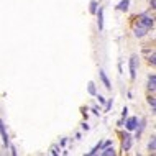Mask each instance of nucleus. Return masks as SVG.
<instances>
[{
  "label": "nucleus",
  "mask_w": 156,
  "mask_h": 156,
  "mask_svg": "<svg viewBox=\"0 0 156 156\" xmlns=\"http://www.w3.org/2000/svg\"><path fill=\"white\" fill-rule=\"evenodd\" d=\"M151 8H156V0H151Z\"/></svg>",
  "instance_id": "nucleus-22"
},
{
  "label": "nucleus",
  "mask_w": 156,
  "mask_h": 156,
  "mask_svg": "<svg viewBox=\"0 0 156 156\" xmlns=\"http://www.w3.org/2000/svg\"><path fill=\"white\" fill-rule=\"evenodd\" d=\"M148 89H150L151 92L156 89V76H154V74H151L150 79H148Z\"/></svg>",
  "instance_id": "nucleus-8"
},
{
  "label": "nucleus",
  "mask_w": 156,
  "mask_h": 156,
  "mask_svg": "<svg viewBox=\"0 0 156 156\" xmlns=\"http://www.w3.org/2000/svg\"><path fill=\"white\" fill-rule=\"evenodd\" d=\"M99 76H100V79H102V82H104L105 89H108V90H110V89H112V84H110V81H108L107 74H105L104 71H99Z\"/></svg>",
  "instance_id": "nucleus-6"
},
{
  "label": "nucleus",
  "mask_w": 156,
  "mask_h": 156,
  "mask_svg": "<svg viewBox=\"0 0 156 156\" xmlns=\"http://www.w3.org/2000/svg\"><path fill=\"white\" fill-rule=\"evenodd\" d=\"M89 94L90 95H95L97 94V89H95V84L94 82H89Z\"/></svg>",
  "instance_id": "nucleus-12"
},
{
  "label": "nucleus",
  "mask_w": 156,
  "mask_h": 156,
  "mask_svg": "<svg viewBox=\"0 0 156 156\" xmlns=\"http://www.w3.org/2000/svg\"><path fill=\"white\" fill-rule=\"evenodd\" d=\"M102 154H104V156L115 154V150H113V148H110V146H105V148H104V151H102Z\"/></svg>",
  "instance_id": "nucleus-10"
},
{
  "label": "nucleus",
  "mask_w": 156,
  "mask_h": 156,
  "mask_svg": "<svg viewBox=\"0 0 156 156\" xmlns=\"http://www.w3.org/2000/svg\"><path fill=\"white\" fill-rule=\"evenodd\" d=\"M99 151H100V145H97V146H94V150H92V151H89V154H90V156H92V154H97Z\"/></svg>",
  "instance_id": "nucleus-14"
},
{
  "label": "nucleus",
  "mask_w": 156,
  "mask_h": 156,
  "mask_svg": "<svg viewBox=\"0 0 156 156\" xmlns=\"http://www.w3.org/2000/svg\"><path fill=\"white\" fill-rule=\"evenodd\" d=\"M148 104L151 105V108L154 110V97H148Z\"/></svg>",
  "instance_id": "nucleus-15"
},
{
  "label": "nucleus",
  "mask_w": 156,
  "mask_h": 156,
  "mask_svg": "<svg viewBox=\"0 0 156 156\" xmlns=\"http://www.w3.org/2000/svg\"><path fill=\"white\" fill-rule=\"evenodd\" d=\"M51 153L56 156V154H59V151H58V148H53V150H51Z\"/></svg>",
  "instance_id": "nucleus-20"
},
{
  "label": "nucleus",
  "mask_w": 156,
  "mask_h": 156,
  "mask_svg": "<svg viewBox=\"0 0 156 156\" xmlns=\"http://www.w3.org/2000/svg\"><path fill=\"white\" fill-rule=\"evenodd\" d=\"M153 25H154V18H153V16L143 15L141 18H140V22H138V27L135 28V36H138V38L145 36L146 33L153 28Z\"/></svg>",
  "instance_id": "nucleus-1"
},
{
  "label": "nucleus",
  "mask_w": 156,
  "mask_h": 156,
  "mask_svg": "<svg viewBox=\"0 0 156 156\" xmlns=\"http://www.w3.org/2000/svg\"><path fill=\"white\" fill-rule=\"evenodd\" d=\"M92 112H94L95 115H99V110H97V107H92Z\"/></svg>",
  "instance_id": "nucleus-21"
},
{
  "label": "nucleus",
  "mask_w": 156,
  "mask_h": 156,
  "mask_svg": "<svg viewBox=\"0 0 156 156\" xmlns=\"http://www.w3.org/2000/svg\"><path fill=\"white\" fill-rule=\"evenodd\" d=\"M148 148H150L151 151H154V150H156V143H154V136H151V141H150Z\"/></svg>",
  "instance_id": "nucleus-13"
},
{
  "label": "nucleus",
  "mask_w": 156,
  "mask_h": 156,
  "mask_svg": "<svg viewBox=\"0 0 156 156\" xmlns=\"http://www.w3.org/2000/svg\"><path fill=\"white\" fill-rule=\"evenodd\" d=\"M0 135H2V138H3V145H5V146H10V141H8V135H7L5 125H3L2 120H0Z\"/></svg>",
  "instance_id": "nucleus-3"
},
{
  "label": "nucleus",
  "mask_w": 156,
  "mask_h": 156,
  "mask_svg": "<svg viewBox=\"0 0 156 156\" xmlns=\"http://www.w3.org/2000/svg\"><path fill=\"white\" fill-rule=\"evenodd\" d=\"M148 61H150V64H153V66H154V62H156V61H154V53L150 56V59H148Z\"/></svg>",
  "instance_id": "nucleus-18"
},
{
  "label": "nucleus",
  "mask_w": 156,
  "mask_h": 156,
  "mask_svg": "<svg viewBox=\"0 0 156 156\" xmlns=\"http://www.w3.org/2000/svg\"><path fill=\"white\" fill-rule=\"evenodd\" d=\"M136 123H138V119L136 117H132V119H128L126 120V130L128 132H133V130H136Z\"/></svg>",
  "instance_id": "nucleus-5"
},
{
  "label": "nucleus",
  "mask_w": 156,
  "mask_h": 156,
  "mask_svg": "<svg viewBox=\"0 0 156 156\" xmlns=\"http://www.w3.org/2000/svg\"><path fill=\"white\" fill-rule=\"evenodd\" d=\"M128 5H130V0H122L119 5H117V10L125 12V10H128Z\"/></svg>",
  "instance_id": "nucleus-9"
},
{
  "label": "nucleus",
  "mask_w": 156,
  "mask_h": 156,
  "mask_svg": "<svg viewBox=\"0 0 156 156\" xmlns=\"http://www.w3.org/2000/svg\"><path fill=\"white\" fill-rule=\"evenodd\" d=\"M112 100H108V102H107V105H105V112H108V110H110V108H112Z\"/></svg>",
  "instance_id": "nucleus-16"
},
{
  "label": "nucleus",
  "mask_w": 156,
  "mask_h": 156,
  "mask_svg": "<svg viewBox=\"0 0 156 156\" xmlns=\"http://www.w3.org/2000/svg\"><path fill=\"white\" fill-rule=\"evenodd\" d=\"M126 115H128V108H126V107H125V108H123V110H122V117H123V119H125V117H126Z\"/></svg>",
  "instance_id": "nucleus-19"
},
{
  "label": "nucleus",
  "mask_w": 156,
  "mask_h": 156,
  "mask_svg": "<svg viewBox=\"0 0 156 156\" xmlns=\"http://www.w3.org/2000/svg\"><path fill=\"white\" fill-rule=\"evenodd\" d=\"M123 138H125V140H123V150H125V151H128L130 148H132V136H130V135L126 133Z\"/></svg>",
  "instance_id": "nucleus-7"
},
{
  "label": "nucleus",
  "mask_w": 156,
  "mask_h": 156,
  "mask_svg": "<svg viewBox=\"0 0 156 156\" xmlns=\"http://www.w3.org/2000/svg\"><path fill=\"white\" fill-rule=\"evenodd\" d=\"M97 27H99V30H104V10L102 8H97Z\"/></svg>",
  "instance_id": "nucleus-4"
},
{
  "label": "nucleus",
  "mask_w": 156,
  "mask_h": 156,
  "mask_svg": "<svg viewBox=\"0 0 156 156\" xmlns=\"http://www.w3.org/2000/svg\"><path fill=\"white\" fill-rule=\"evenodd\" d=\"M136 62H138L136 56L130 58V76H132V79L136 77Z\"/></svg>",
  "instance_id": "nucleus-2"
},
{
  "label": "nucleus",
  "mask_w": 156,
  "mask_h": 156,
  "mask_svg": "<svg viewBox=\"0 0 156 156\" xmlns=\"http://www.w3.org/2000/svg\"><path fill=\"white\" fill-rule=\"evenodd\" d=\"M95 95H97V100H99L100 104H105V99H104L102 95H100V94H95Z\"/></svg>",
  "instance_id": "nucleus-17"
},
{
  "label": "nucleus",
  "mask_w": 156,
  "mask_h": 156,
  "mask_svg": "<svg viewBox=\"0 0 156 156\" xmlns=\"http://www.w3.org/2000/svg\"><path fill=\"white\" fill-rule=\"evenodd\" d=\"M97 8H99V3H97L95 0H92V2H90V8H89V12H90V13H95Z\"/></svg>",
  "instance_id": "nucleus-11"
}]
</instances>
